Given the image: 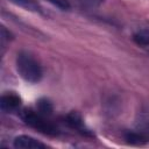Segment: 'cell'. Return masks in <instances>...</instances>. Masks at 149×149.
Here are the masks:
<instances>
[{
	"label": "cell",
	"instance_id": "9",
	"mask_svg": "<svg viewBox=\"0 0 149 149\" xmlns=\"http://www.w3.org/2000/svg\"><path fill=\"white\" fill-rule=\"evenodd\" d=\"M36 108H37V112H40L41 114H43L45 116L51 115V113L54 111L52 105L48 99H40L36 102Z\"/></svg>",
	"mask_w": 149,
	"mask_h": 149
},
{
	"label": "cell",
	"instance_id": "11",
	"mask_svg": "<svg viewBox=\"0 0 149 149\" xmlns=\"http://www.w3.org/2000/svg\"><path fill=\"white\" fill-rule=\"evenodd\" d=\"M12 37H13L12 34L2 26V27H1V38H0V40H1V47L5 48V45L7 44V42H9V41L12 40Z\"/></svg>",
	"mask_w": 149,
	"mask_h": 149
},
{
	"label": "cell",
	"instance_id": "7",
	"mask_svg": "<svg viewBox=\"0 0 149 149\" xmlns=\"http://www.w3.org/2000/svg\"><path fill=\"white\" fill-rule=\"evenodd\" d=\"M14 5L22 7L27 10L34 12V13H43L41 6L35 1V0H10Z\"/></svg>",
	"mask_w": 149,
	"mask_h": 149
},
{
	"label": "cell",
	"instance_id": "4",
	"mask_svg": "<svg viewBox=\"0 0 149 149\" xmlns=\"http://www.w3.org/2000/svg\"><path fill=\"white\" fill-rule=\"evenodd\" d=\"M13 146L17 149H44L47 146L41 141L29 136V135H19L14 139Z\"/></svg>",
	"mask_w": 149,
	"mask_h": 149
},
{
	"label": "cell",
	"instance_id": "10",
	"mask_svg": "<svg viewBox=\"0 0 149 149\" xmlns=\"http://www.w3.org/2000/svg\"><path fill=\"white\" fill-rule=\"evenodd\" d=\"M74 1L80 8H85V9L97 8L104 2V0H74Z\"/></svg>",
	"mask_w": 149,
	"mask_h": 149
},
{
	"label": "cell",
	"instance_id": "6",
	"mask_svg": "<svg viewBox=\"0 0 149 149\" xmlns=\"http://www.w3.org/2000/svg\"><path fill=\"white\" fill-rule=\"evenodd\" d=\"M125 140L130 143V144H135V146H140L146 143L149 140V135H147L143 132H140L139 129L135 130H129L125 134Z\"/></svg>",
	"mask_w": 149,
	"mask_h": 149
},
{
	"label": "cell",
	"instance_id": "1",
	"mask_svg": "<svg viewBox=\"0 0 149 149\" xmlns=\"http://www.w3.org/2000/svg\"><path fill=\"white\" fill-rule=\"evenodd\" d=\"M19 76L29 84H36L42 78V68L37 59L28 51H20L15 61Z\"/></svg>",
	"mask_w": 149,
	"mask_h": 149
},
{
	"label": "cell",
	"instance_id": "5",
	"mask_svg": "<svg viewBox=\"0 0 149 149\" xmlns=\"http://www.w3.org/2000/svg\"><path fill=\"white\" fill-rule=\"evenodd\" d=\"M66 123H68L71 128L78 130V132L81 133V134H85V135H88V134H90V130L86 128L83 118H81L80 114H78L77 112H71V113H69V114L66 115Z\"/></svg>",
	"mask_w": 149,
	"mask_h": 149
},
{
	"label": "cell",
	"instance_id": "12",
	"mask_svg": "<svg viewBox=\"0 0 149 149\" xmlns=\"http://www.w3.org/2000/svg\"><path fill=\"white\" fill-rule=\"evenodd\" d=\"M47 1H49L50 3H52L54 6H56L59 9H63V10L69 9V7H70V5L66 0H47Z\"/></svg>",
	"mask_w": 149,
	"mask_h": 149
},
{
	"label": "cell",
	"instance_id": "3",
	"mask_svg": "<svg viewBox=\"0 0 149 149\" xmlns=\"http://www.w3.org/2000/svg\"><path fill=\"white\" fill-rule=\"evenodd\" d=\"M0 106L1 109L6 113L16 112L21 107V98L15 92H6L1 95Z\"/></svg>",
	"mask_w": 149,
	"mask_h": 149
},
{
	"label": "cell",
	"instance_id": "8",
	"mask_svg": "<svg viewBox=\"0 0 149 149\" xmlns=\"http://www.w3.org/2000/svg\"><path fill=\"white\" fill-rule=\"evenodd\" d=\"M133 41L140 47H149V29H140L135 31Z\"/></svg>",
	"mask_w": 149,
	"mask_h": 149
},
{
	"label": "cell",
	"instance_id": "2",
	"mask_svg": "<svg viewBox=\"0 0 149 149\" xmlns=\"http://www.w3.org/2000/svg\"><path fill=\"white\" fill-rule=\"evenodd\" d=\"M48 116L41 114L37 111L31 109H23L21 112V119L31 128L48 135H55L57 134V128L54 123H51L48 119Z\"/></svg>",
	"mask_w": 149,
	"mask_h": 149
}]
</instances>
